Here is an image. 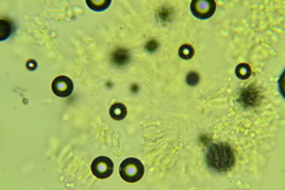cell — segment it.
Returning a JSON list of instances; mask_svg holds the SVG:
<instances>
[{"mask_svg":"<svg viewBox=\"0 0 285 190\" xmlns=\"http://www.w3.org/2000/svg\"><path fill=\"white\" fill-rule=\"evenodd\" d=\"M51 89H53L54 94L60 98H67L74 91V83L68 76L61 75L57 76L51 83Z\"/></svg>","mask_w":285,"mask_h":190,"instance_id":"obj_5","label":"cell"},{"mask_svg":"<svg viewBox=\"0 0 285 190\" xmlns=\"http://www.w3.org/2000/svg\"><path fill=\"white\" fill-rule=\"evenodd\" d=\"M87 5L93 10V11H102V10H106L108 6L111 5V2H100V3L87 2Z\"/></svg>","mask_w":285,"mask_h":190,"instance_id":"obj_9","label":"cell"},{"mask_svg":"<svg viewBox=\"0 0 285 190\" xmlns=\"http://www.w3.org/2000/svg\"><path fill=\"white\" fill-rule=\"evenodd\" d=\"M114 170V163L108 157L100 156L95 158L92 163V172L93 175L100 179L108 178L112 176Z\"/></svg>","mask_w":285,"mask_h":190,"instance_id":"obj_4","label":"cell"},{"mask_svg":"<svg viewBox=\"0 0 285 190\" xmlns=\"http://www.w3.org/2000/svg\"><path fill=\"white\" fill-rule=\"evenodd\" d=\"M194 53H195L194 48L191 47L190 44H183V46L179 48V51H178L179 56H181L183 60L193 59Z\"/></svg>","mask_w":285,"mask_h":190,"instance_id":"obj_8","label":"cell"},{"mask_svg":"<svg viewBox=\"0 0 285 190\" xmlns=\"http://www.w3.org/2000/svg\"><path fill=\"white\" fill-rule=\"evenodd\" d=\"M200 81V75L196 72H190L187 75V83L190 86H196Z\"/></svg>","mask_w":285,"mask_h":190,"instance_id":"obj_10","label":"cell"},{"mask_svg":"<svg viewBox=\"0 0 285 190\" xmlns=\"http://www.w3.org/2000/svg\"><path fill=\"white\" fill-rule=\"evenodd\" d=\"M145 167L137 158H126L119 166L120 177L127 183H136L143 178Z\"/></svg>","mask_w":285,"mask_h":190,"instance_id":"obj_2","label":"cell"},{"mask_svg":"<svg viewBox=\"0 0 285 190\" xmlns=\"http://www.w3.org/2000/svg\"><path fill=\"white\" fill-rule=\"evenodd\" d=\"M216 3L214 0H193L190 4V11L198 19H209L215 14Z\"/></svg>","mask_w":285,"mask_h":190,"instance_id":"obj_3","label":"cell"},{"mask_svg":"<svg viewBox=\"0 0 285 190\" xmlns=\"http://www.w3.org/2000/svg\"><path fill=\"white\" fill-rule=\"evenodd\" d=\"M110 114L111 118L114 120H123V119L127 115V108L126 106L117 102V104L112 105L110 108Z\"/></svg>","mask_w":285,"mask_h":190,"instance_id":"obj_6","label":"cell"},{"mask_svg":"<svg viewBox=\"0 0 285 190\" xmlns=\"http://www.w3.org/2000/svg\"><path fill=\"white\" fill-rule=\"evenodd\" d=\"M207 165L216 172H227L234 166V151L228 144L215 143L208 147L206 154Z\"/></svg>","mask_w":285,"mask_h":190,"instance_id":"obj_1","label":"cell"},{"mask_svg":"<svg viewBox=\"0 0 285 190\" xmlns=\"http://www.w3.org/2000/svg\"><path fill=\"white\" fill-rule=\"evenodd\" d=\"M251 73H252L251 67H249L248 64H246V63L239 64V66L236 67V69H235L236 76H238L239 79H241V80L248 79V77L251 76Z\"/></svg>","mask_w":285,"mask_h":190,"instance_id":"obj_7","label":"cell"}]
</instances>
